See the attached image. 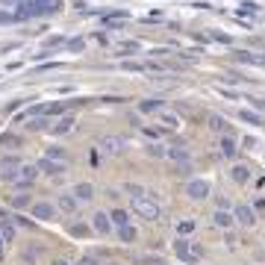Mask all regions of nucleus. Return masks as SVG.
<instances>
[{"instance_id":"17","label":"nucleus","mask_w":265,"mask_h":265,"mask_svg":"<svg viewBox=\"0 0 265 265\" xmlns=\"http://www.w3.org/2000/svg\"><path fill=\"white\" fill-rule=\"evenodd\" d=\"M74 130V118L68 115V118H62V121H56V127H53V132L56 135H65V132H71Z\"/></svg>"},{"instance_id":"19","label":"nucleus","mask_w":265,"mask_h":265,"mask_svg":"<svg viewBox=\"0 0 265 265\" xmlns=\"http://www.w3.org/2000/svg\"><path fill=\"white\" fill-rule=\"evenodd\" d=\"M109 218H112V224H115V227H124V224H127V221H130V215H127V212H124V209H115V212H112V215H109Z\"/></svg>"},{"instance_id":"25","label":"nucleus","mask_w":265,"mask_h":265,"mask_svg":"<svg viewBox=\"0 0 265 265\" xmlns=\"http://www.w3.org/2000/svg\"><path fill=\"white\" fill-rule=\"evenodd\" d=\"M44 159H53V162H65V150H59V147H50Z\"/></svg>"},{"instance_id":"18","label":"nucleus","mask_w":265,"mask_h":265,"mask_svg":"<svg viewBox=\"0 0 265 265\" xmlns=\"http://www.w3.org/2000/svg\"><path fill=\"white\" fill-rule=\"evenodd\" d=\"M165 156H171V159H177V162H186L189 159V150L186 147H168Z\"/></svg>"},{"instance_id":"16","label":"nucleus","mask_w":265,"mask_h":265,"mask_svg":"<svg viewBox=\"0 0 265 265\" xmlns=\"http://www.w3.org/2000/svg\"><path fill=\"white\" fill-rule=\"evenodd\" d=\"M230 177L236 180V183H248L251 180V168H245V165H236L230 171Z\"/></svg>"},{"instance_id":"11","label":"nucleus","mask_w":265,"mask_h":265,"mask_svg":"<svg viewBox=\"0 0 265 265\" xmlns=\"http://www.w3.org/2000/svg\"><path fill=\"white\" fill-rule=\"evenodd\" d=\"M92 195H95V186L92 183H77L74 186V198L77 200H92Z\"/></svg>"},{"instance_id":"23","label":"nucleus","mask_w":265,"mask_h":265,"mask_svg":"<svg viewBox=\"0 0 265 265\" xmlns=\"http://www.w3.org/2000/svg\"><path fill=\"white\" fill-rule=\"evenodd\" d=\"M118 236H121L124 242H135V230H132L130 224H124V227H118Z\"/></svg>"},{"instance_id":"24","label":"nucleus","mask_w":265,"mask_h":265,"mask_svg":"<svg viewBox=\"0 0 265 265\" xmlns=\"http://www.w3.org/2000/svg\"><path fill=\"white\" fill-rule=\"evenodd\" d=\"M239 118H242V121H251V124H263V118H260L257 112H248V109H242Z\"/></svg>"},{"instance_id":"13","label":"nucleus","mask_w":265,"mask_h":265,"mask_svg":"<svg viewBox=\"0 0 265 265\" xmlns=\"http://www.w3.org/2000/svg\"><path fill=\"white\" fill-rule=\"evenodd\" d=\"M38 168L47 171V174H53V177H56V174H65V162H53V159H41Z\"/></svg>"},{"instance_id":"8","label":"nucleus","mask_w":265,"mask_h":265,"mask_svg":"<svg viewBox=\"0 0 265 265\" xmlns=\"http://www.w3.org/2000/svg\"><path fill=\"white\" fill-rule=\"evenodd\" d=\"M174 251H177V257H180L183 263H195V254H192V245H189L186 239H177V242H174Z\"/></svg>"},{"instance_id":"32","label":"nucleus","mask_w":265,"mask_h":265,"mask_svg":"<svg viewBox=\"0 0 265 265\" xmlns=\"http://www.w3.org/2000/svg\"><path fill=\"white\" fill-rule=\"evenodd\" d=\"M77 265H100V260H98V257H83Z\"/></svg>"},{"instance_id":"36","label":"nucleus","mask_w":265,"mask_h":265,"mask_svg":"<svg viewBox=\"0 0 265 265\" xmlns=\"http://www.w3.org/2000/svg\"><path fill=\"white\" fill-rule=\"evenodd\" d=\"M68 47H71V50H80V47H83V38H74V41H71Z\"/></svg>"},{"instance_id":"15","label":"nucleus","mask_w":265,"mask_h":265,"mask_svg":"<svg viewBox=\"0 0 265 265\" xmlns=\"http://www.w3.org/2000/svg\"><path fill=\"white\" fill-rule=\"evenodd\" d=\"M218 147H221V156H227V159H230V156H236V150H239V147H236V141H233L230 135H224Z\"/></svg>"},{"instance_id":"35","label":"nucleus","mask_w":265,"mask_h":265,"mask_svg":"<svg viewBox=\"0 0 265 265\" xmlns=\"http://www.w3.org/2000/svg\"><path fill=\"white\" fill-rule=\"evenodd\" d=\"M121 50H138V44H135V41H124V44H121Z\"/></svg>"},{"instance_id":"1","label":"nucleus","mask_w":265,"mask_h":265,"mask_svg":"<svg viewBox=\"0 0 265 265\" xmlns=\"http://www.w3.org/2000/svg\"><path fill=\"white\" fill-rule=\"evenodd\" d=\"M132 212H135V215H141L144 221H159V218H162V209L156 206V200H150L147 195L132 198Z\"/></svg>"},{"instance_id":"31","label":"nucleus","mask_w":265,"mask_h":265,"mask_svg":"<svg viewBox=\"0 0 265 265\" xmlns=\"http://www.w3.org/2000/svg\"><path fill=\"white\" fill-rule=\"evenodd\" d=\"M147 153H150V156H165V147H159V144H153V147H147Z\"/></svg>"},{"instance_id":"14","label":"nucleus","mask_w":265,"mask_h":265,"mask_svg":"<svg viewBox=\"0 0 265 265\" xmlns=\"http://www.w3.org/2000/svg\"><path fill=\"white\" fill-rule=\"evenodd\" d=\"M236 56H239L242 62H251V65H265V56H260V53H248V50H236Z\"/></svg>"},{"instance_id":"28","label":"nucleus","mask_w":265,"mask_h":265,"mask_svg":"<svg viewBox=\"0 0 265 265\" xmlns=\"http://www.w3.org/2000/svg\"><path fill=\"white\" fill-rule=\"evenodd\" d=\"M192 230H195V221H183V224H177V233H183V236H189Z\"/></svg>"},{"instance_id":"5","label":"nucleus","mask_w":265,"mask_h":265,"mask_svg":"<svg viewBox=\"0 0 265 265\" xmlns=\"http://www.w3.org/2000/svg\"><path fill=\"white\" fill-rule=\"evenodd\" d=\"M186 195L192 200H206L209 198V183H206V180H192V183L186 186Z\"/></svg>"},{"instance_id":"6","label":"nucleus","mask_w":265,"mask_h":265,"mask_svg":"<svg viewBox=\"0 0 265 265\" xmlns=\"http://www.w3.org/2000/svg\"><path fill=\"white\" fill-rule=\"evenodd\" d=\"M233 218H236L239 224H245V227H254V224H257V212H254L248 203H239L236 212H233Z\"/></svg>"},{"instance_id":"4","label":"nucleus","mask_w":265,"mask_h":265,"mask_svg":"<svg viewBox=\"0 0 265 265\" xmlns=\"http://www.w3.org/2000/svg\"><path fill=\"white\" fill-rule=\"evenodd\" d=\"M18 168H21V159H18V156H6V159H0V177L15 183V177H18Z\"/></svg>"},{"instance_id":"10","label":"nucleus","mask_w":265,"mask_h":265,"mask_svg":"<svg viewBox=\"0 0 265 265\" xmlns=\"http://www.w3.org/2000/svg\"><path fill=\"white\" fill-rule=\"evenodd\" d=\"M92 224H95V230H98V233H103V236H106V233H109V227H112V218H109L106 212H95V221H92Z\"/></svg>"},{"instance_id":"33","label":"nucleus","mask_w":265,"mask_h":265,"mask_svg":"<svg viewBox=\"0 0 265 265\" xmlns=\"http://www.w3.org/2000/svg\"><path fill=\"white\" fill-rule=\"evenodd\" d=\"M12 206H18V209H21V206H27V195H18V198H12Z\"/></svg>"},{"instance_id":"30","label":"nucleus","mask_w":265,"mask_h":265,"mask_svg":"<svg viewBox=\"0 0 265 265\" xmlns=\"http://www.w3.org/2000/svg\"><path fill=\"white\" fill-rule=\"evenodd\" d=\"M44 127H47L44 118H33V121H30V130H44Z\"/></svg>"},{"instance_id":"21","label":"nucleus","mask_w":265,"mask_h":265,"mask_svg":"<svg viewBox=\"0 0 265 265\" xmlns=\"http://www.w3.org/2000/svg\"><path fill=\"white\" fill-rule=\"evenodd\" d=\"M0 239H3V242H15V227H12L9 221H3V227H0Z\"/></svg>"},{"instance_id":"3","label":"nucleus","mask_w":265,"mask_h":265,"mask_svg":"<svg viewBox=\"0 0 265 265\" xmlns=\"http://www.w3.org/2000/svg\"><path fill=\"white\" fill-rule=\"evenodd\" d=\"M33 3V15H56L62 9V0H30Z\"/></svg>"},{"instance_id":"7","label":"nucleus","mask_w":265,"mask_h":265,"mask_svg":"<svg viewBox=\"0 0 265 265\" xmlns=\"http://www.w3.org/2000/svg\"><path fill=\"white\" fill-rule=\"evenodd\" d=\"M33 215L38 218V221H53V206L50 203H44V200H38V203H33Z\"/></svg>"},{"instance_id":"27","label":"nucleus","mask_w":265,"mask_h":265,"mask_svg":"<svg viewBox=\"0 0 265 265\" xmlns=\"http://www.w3.org/2000/svg\"><path fill=\"white\" fill-rule=\"evenodd\" d=\"M239 12H242V15H257V12H260V6H257V3H242V9H239Z\"/></svg>"},{"instance_id":"38","label":"nucleus","mask_w":265,"mask_h":265,"mask_svg":"<svg viewBox=\"0 0 265 265\" xmlns=\"http://www.w3.org/2000/svg\"><path fill=\"white\" fill-rule=\"evenodd\" d=\"M6 3H15V6H18V3H24V0H6Z\"/></svg>"},{"instance_id":"20","label":"nucleus","mask_w":265,"mask_h":265,"mask_svg":"<svg viewBox=\"0 0 265 265\" xmlns=\"http://www.w3.org/2000/svg\"><path fill=\"white\" fill-rule=\"evenodd\" d=\"M156 115H159V121H162L165 127H177V124H180V118H177V115H171V112H162V109H159Z\"/></svg>"},{"instance_id":"2","label":"nucleus","mask_w":265,"mask_h":265,"mask_svg":"<svg viewBox=\"0 0 265 265\" xmlns=\"http://www.w3.org/2000/svg\"><path fill=\"white\" fill-rule=\"evenodd\" d=\"M35 177H38V162H21L18 177H15V186H18V189H27V186L35 183Z\"/></svg>"},{"instance_id":"37","label":"nucleus","mask_w":265,"mask_h":265,"mask_svg":"<svg viewBox=\"0 0 265 265\" xmlns=\"http://www.w3.org/2000/svg\"><path fill=\"white\" fill-rule=\"evenodd\" d=\"M53 265H68V263H65V260H56V263H53Z\"/></svg>"},{"instance_id":"9","label":"nucleus","mask_w":265,"mask_h":265,"mask_svg":"<svg viewBox=\"0 0 265 265\" xmlns=\"http://www.w3.org/2000/svg\"><path fill=\"white\" fill-rule=\"evenodd\" d=\"M212 221H215V227H224V230H230L233 224H236V218H233L230 212H224V209H218V212L212 215Z\"/></svg>"},{"instance_id":"26","label":"nucleus","mask_w":265,"mask_h":265,"mask_svg":"<svg viewBox=\"0 0 265 265\" xmlns=\"http://www.w3.org/2000/svg\"><path fill=\"white\" fill-rule=\"evenodd\" d=\"M159 109H162L159 100H156V103H153V100H144V103H141V112H159Z\"/></svg>"},{"instance_id":"39","label":"nucleus","mask_w":265,"mask_h":265,"mask_svg":"<svg viewBox=\"0 0 265 265\" xmlns=\"http://www.w3.org/2000/svg\"><path fill=\"white\" fill-rule=\"evenodd\" d=\"M263 124H265V121H263Z\"/></svg>"},{"instance_id":"29","label":"nucleus","mask_w":265,"mask_h":265,"mask_svg":"<svg viewBox=\"0 0 265 265\" xmlns=\"http://www.w3.org/2000/svg\"><path fill=\"white\" fill-rule=\"evenodd\" d=\"M209 127H212V130H224V118L212 115V118H209Z\"/></svg>"},{"instance_id":"12","label":"nucleus","mask_w":265,"mask_h":265,"mask_svg":"<svg viewBox=\"0 0 265 265\" xmlns=\"http://www.w3.org/2000/svg\"><path fill=\"white\" fill-rule=\"evenodd\" d=\"M100 144H103V150H106V153H118V150H121V144H124V138H121V135H106Z\"/></svg>"},{"instance_id":"22","label":"nucleus","mask_w":265,"mask_h":265,"mask_svg":"<svg viewBox=\"0 0 265 265\" xmlns=\"http://www.w3.org/2000/svg\"><path fill=\"white\" fill-rule=\"evenodd\" d=\"M59 206H62L65 212H74V209H77V198H71V195H62V198H59Z\"/></svg>"},{"instance_id":"34","label":"nucleus","mask_w":265,"mask_h":265,"mask_svg":"<svg viewBox=\"0 0 265 265\" xmlns=\"http://www.w3.org/2000/svg\"><path fill=\"white\" fill-rule=\"evenodd\" d=\"M9 21H15V15H9V12H0V24H9Z\"/></svg>"}]
</instances>
